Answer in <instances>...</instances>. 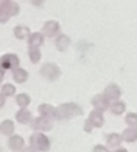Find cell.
<instances>
[{
  "label": "cell",
  "mask_w": 137,
  "mask_h": 152,
  "mask_svg": "<svg viewBox=\"0 0 137 152\" xmlns=\"http://www.w3.org/2000/svg\"><path fill=\"white\" fill-rule=\"evenodd\" d=\"M82 114V108L78 104L73 103V102L62 103L55 108V119L58 121L67 120L76 116H81Z\"/></svg>",
  "instance_id": "obj_1"
},
{
  "label": "cell",
  "mask_w": 137,
  "mask_h": 152,
  "mask_svg": "<svg viewBox=\"0 0 137 152\" xmlns=\"http://www.w3.org/2000/svg\"><path fill=\"white\" fill-rule=\"evenodd\" d=\"M30 147L33 148L36 151L47 152L51 147L50 140L42 132H34L29 137Z\"/></svg>",
  "instance_id": "obj_2"
},
{
  "label": "cell",
  "mask_w": 137,
  "mask_h": 152,
  "mask_svg": "<svg viewBox=\"0 0 137 152\" xmlns=\"http://www.w3.org/2000/svg\"><path fill=\"white\" fill-rule=\"evenodd\" d=\"M19 5L11 0H0V22H7L12 16L19 14Z\"/></svg>",
  "instance_id": "obj_3"
},
{
  "label": "cell",
  "mask_w": 137,
  "mask_h": 152,
  "mask_svg": "<svg viewBox=\"0 0 137 152\" xmlns=\"http://www.w3.org/2000/svg\"><path fill=\"white\" fill-rule=\"evenodd\" d=\"M104 122H105V119H104L103 116V112L98 110H91L88 118L84 122V131H86L88 133L91 132L94 127L100 128V127L103 126Z\"/></svg>",
  "instance_id": "obj_4"
},
{
  "label": "cell",
  "mask_w": 137,
  "mask_h": 152,
  "mask_svg": "<svg viewBox=\"0 0 137 152\" xmlns=\"http://www.w3.org/2000/svg\"><path fill=\"white\" fill-rule=\"evenodd\" d=\"M40 73L43 77L49 79V80H56L57 78H59V76L61 75L60 68L52 63L44 64L42 66V68H41Z\"/></svg>",
  "instance_id": "obj_5"
},
{
  "label": "cell",
  "mask_w": 137,
  "mask_h": 152,
  "mask_svg": "<svg viewBox=\"0 0 137 152\" xmlns=\"http://www.w3.org/2000/svg\"><path fill=\"white\" fill-rule=\"evenodd\" d=\"M53 127L51 119L46 118V117H36L34 120L31 121V128L34 130L41 131H49Z\"/></svg>",
  "instance_id": "obj_6"
},
{
  "label": "cell",
  "mask_w": 137,
  "mask_h": 152,
  "mask_svg": "<svg viewBox=\"0 0 137 152\" xmlns=\"http://www.w3.org/2000/svg\"><path fill=\"white\" fill-rule=\"evenodd\" d=\"M19 58L15 54H7L0 58V68L1 70H7L9 68H17L19 66Z\"/></svg>",
  "instance_id": "obj_7"
},
{
  "label": "cell",
  "mask_w": 137,
  "mask_h": 152,
  "mask_svg": "<svg viewBox=\"0 0 137 152\" xmlns=\"http://www.w3.org/2000/svg\"><path fill=\"white\" fill-rule=\"evenodd\" d=\"M120 95H122V90H120V88L116 83H110L104 90V96L109 101L110 100H113V101L118 100Z\"/></svg>",
  "instance_id": "obj_8"
},
{
  "label": "cell",
  "mask_w": 137,
  "mask_h": 152,
  "mask_svg": "<svg viewBox=\"0 0 137 152\" xmlns=\"http://www.w3.org/2000/svg\"><path fill=\"white\" fill-rule=\"evenodd\" d=\"M91 104L95 107V110H101V112H105L110 105L109 100L104 96V94H98V95H96L91 99Z\"/></svg>",
  "instance_id": "obj_9"
},
{
  "label": "cell",
  "mask_w": 137,
  "mask_h": 152,
  "mask_svg": "<svg viewBox=\"0 0 137 152\" xmlns=\"http://www.w3.org/2000/svg\"><path fill=\"white\" fill-rule=\"evenodd\" d=\"M59 31V24L58 22L53 21V20H50V21L46 22L43 27V32H44L45 36H47L48 38H53L55 37Z\"/></svg>",
  "instance_id": "obj_10"
},
{
  "label": "cell",
  "mask_w": 137,
  "mask_h": 152,
  "mask_svg": "<svg viewBox=\"0 0 137 152\" xmlns=\"http://www.w3.org/2000/svg\"><path fill=\"white\" fill-rule=\"evenodd\" d=\"M38 110L40 112L41 116L46 117L49 119H55V107L51 104L43 103L38 107Z\"/></svg>",
  "instance_id": "obj_11"
},
{
  "label": "cell",
  "mask_w": 137,
  "mask_h": 152,
  "mask_svg": "<svg viewBox=\"0 0 137 152\" xmlns=\"http://www.w3.org/2000/svg\"><path fill=\"white\" fill-rule=\"evenodd\" d=\"M9 146L13 151H21L24 146V140L20 135H13L9 141Z\"/></svg>",
  "instance_id": "obj_12"
},
{
  "label": "cell",
  "mask_w": 137,
  "mask_h": 152,
  "mask_svg": "<svg viewBox=\"0 0 137 152\" xmlns=\"http://www.w3.org/2000/svg\"><path fill=\"white\" fill-rule=\"evenodd\" d=\"M71 40L70 38L65 34H60V36L57 37L56 41H55V45H56V48L58 49V51L63 52L67 49V47L70 46Z\"/></svg>",
  "instance_id": "obj_13"
},
{
  "label": "cell",
  "mask_w": 137,
  "mask_h": 152,
  "mask_svg": "<svg viewBox=\"0 0 137 152\" xmlns=\"http://www.w3.org/2000/svg\"><path fill=\"white\" fill-rule=\"evenodd\" d=\"M28 72L24 69H21V68H15L13 72V77L18 83H25L28 79Z\"/></svg>",
  "instance_id": "obj_14"
},
{
  "label": "cell",
  "mask_w": 137,
  "mask_h": 152,
  "mask_svg": "<svg viewBox=\"0 0 137 152\" xmlns=\"http://www.w3.org/2000/svg\"><path fill=\"white\" fill-rule=\"evenodd\" d=\"M123 140H125L128 143H132V142L137 141V129L136 126L134 127H129V128L125 129L124 132L122 134Z\"/></svg>",
  "instance_id": "obj_15"
},
{
  "label": "cell",
  "mask_w": 137,
  "mask_h": 152,
  "mask_svg": "<svg viewBox=\"0 0 137 152\" xmlns=\"http://www.w3.org/2000/svg\"><path fill=\"white\" fill-rule=\"evenodd\" d=\"M16 119H17L19 123L27 124V123L31 122V113L28 110H26V108L22 107L21 110L17 113V115H16Z\"/></svg>",
  "instance_id": "obj_16"
},
{
  "label": "cell",
  "mask_w": 137,
  "mask_h": 152,
  "mask_svg": "<svg viewBox=\"0 0 137 152\" xmlns=\"http://www.w3.org/2000/svg\"><path fill=\"white\" fill-rule=\"evenodd\" d=\"M44 43V36L40 32H34V34H31L29 36V39H28V44H29V47H38L40 48L41 45H43Z\"/></svg>",
  "instance_id": "obj_17"
},
{
  "label": "cell",
  "mask_w": 137,
  "mask_h": 152,
  "mask_svg": "<svg viewBox=\"0 0 137 152\" xmlns=\"http://www.w3.org/2000/svg\"><path fill=\"white\" fill-rule=\"evenodd\" d=\"M109 108L111 110L112 114L116 115V116H120L126 110V104H125L124 101H118V100H115L113 103H111L109 105Z\"/></svg>",
  "instance_id": "obj_18"
},
{
  "label": "cell",
  "mask_w": 137,
  "mask_h": 152,
  "mask_svg": "<svg viewBox=\"0 0 137 152\" xmlns=\"http://www.w3.org/2000/svg\"><path fill=\"white\" fill-rule=\"evenodd\" d=\"M123 141V137L120 134H118V133H110L109 135L107 137V140H106V142H107V145L109 146L110 148H116L118 147V146L120 145V143H122Z\"/></svg>",
  "instance_id": "obj_19"
},
{
  "label": "cell",
  "mask_w": 137,
  "mask_h": 152,
  "mask_svg": "<svg viewBox=\"0 0 137 152\" xmlns=\"http://www.w3.org/2000/svg\"><path fill=\"white\" fill-rule=\"evenodd\" d=\"M28 55H29V59L33 64H36L40 61L42 54H41V50L38 47H29V51H28Z\"/></svg>",
  "instance_id": "obj_20"
},
{
  "label": "cell",
  "mask_w": 137,
  "mask_h": 152,
  "mask_svg": "<svg viewBox=\"0 0 137 152\" xmlns=\"http://www.w3.org/2000/svg\"><path fill=\"white\" fill-rule=\"evenodd\" d=\"M14 32H15V36L18 39H25L26 37L30 36L29 28L26 27V26H17L14 29Z\"/></svg>",
  "instance_id": "obj_21"
},
{
  "label": "cell",
  "mask_w": 137,
  "mask_h": 152,
  "mask_svg": "<svg viewBox=\"0 0 137 152\" xmlns=\"http://www.w3.org/2000/svg\"><path fill=\"white\" fill-rule=\"evenodd\" d=\"M1 131H2L4 134L11 135L12 133L14 132V129H15V126H14V123L12 122L11 120H7L1 124Z\"/></svg>",
  "instance_id": "obj_22"
},
{
  "label": "cell",
  "mask_w": 137,
  "mask_h": 152,
  "mask_svg": "<svg viewBox=\"0 0 137 152\" xmlns=\"http://www.w3.org/2000/svg\"><path fill=\"white\" fill-rule=\"evenodd\" d=\"M16 100H17V103L22 107H26V106L30 104V97L27 94H20V95L17 96Z\"/></svg>",
  "instance_id": "obj_23"
},
{
  "label": "cell",
  "mask_w": 137,
  "mask_h": 152,
  "mask_svg": "<svg viewBox=\"0 0 137 152\" xmlns=\"http://www.w3.org/2000/svg\"><path fill=\"white\" fill-rule=\"evenodd\" d=\"M126 123L131 127H134V126H137V114L136 113H129L127 114L126 118Z\"/></svg>",
  "instance_id": "obj_24"
},
{
  "label": "cell",
  "mask_w": 137,
  "mask_h": 152,
  "mask_svg": "<svg viewBox=\"0 0 137 152\" xmlns=\"http://www.w3.org/2000/svg\"><path fill=\"white\" fill-rule=\"evenodd\" d=\"M16 92V88L14 87L13 85H9V83H7V85H4L2 88V94L4 96H12L14 95Z\"/></svg>",
  "instance_id": "obj_25"
},
{
  "label": "cell",
  "mask_w": 137,
  "mask_h": 152,
  "mask_svg": "<svg viewBox=\"0 0 137 152\" xmlns=\"http://www.w3.org/2000/svg\"><path fill=\"white\" fill-rule=\"evenodd\" d=\"M93 152H109V150L103 145H97L94 147Z\"/></svg>",
  "instance_id": "obj_26"
},
{
  "label": "cell",
  "mask_w": 137,
  "mask_h": 152,
  "mask_svg": "<svg viewBox=\"0 0 137 152\" xmlns=\"http://www.w3.org/2000/svg\"><path fill=\"white\" fill-rule=\"evenodd\" d=\"M31 1V3L33 5H36V7H41V5L43 4V2H44V0H30Z\"/></svg>",
  "instance_id": "obj_27"
},
{
  "label": "cell",
  "mask_w": 137,
  "mask_h": 152,
  "mask_svg": "<svg viewBox=\"0 0 137 152\" xmlns=\"http://www.w3.org/2000/svg\"><path fill=\"white\" fill-rule=\"evenodd\" d=\"M22 152H36V151L32 147H26Z\"/></svg>",
  "instance_id": "obj_28"
},
{
  "label": "cell",
  "mask_w": 137,
  "mask_h": 152,
  "mask_svg": "<svg viewBox=\"0 0 137 152\" xmlns=\"http://www.w3.org/2000/svg\"><path fill=\"white\" fill-rule=\"evenodd\" d=\"M114 152H128V150L125 149V148H120V149L115 150V151H114Z\"/></svg>",
  "instance_id": "obj_29"
},
{
  "label": "cell",
  "mask_w": 137,
  "mask_h": 152,
  "mask_svg": "<svg viewBox=\"0 0 137 152\" xmlns=\"http://www.w3.org/2000/svg\"><path fill=\"white\" fill-rule=\"evenodd\" d=\"M3 104H4V99H3L2 96L0 95V107H1V106H2Z\"/></svg>",
  "instance_id": "obj_30"
},
{
  "label": "cell",
  "mask_w": 137,
  "mask_h": 152,
  "mask_svg": "<svg viewBox=\"0 0 137 152\" xmlns=\"http://www.w3.org/2000/svg\"><path fill=\"white\" fill-rule=\"evenodd\" d=\"M3 72H4V71H3V70H1V69H0V81L2 80V76H3Z\"/></svg>",
  "instance_id": "obj_31"
},
{
  "label": "cell",
  "mask_w": 137,
  "mask_h": 152,
  "mask_svg": "<svg viewBox=\"0 0 137 152\" xmlns=\"http://www.w3.org/2000/svg\"><path fill=\"white\" fill-rule=\"evenodd\" d=\"M136 129H137V126H136Z\"/></svg>",
  "instance_id": "obj_32"
}]
</instances>
